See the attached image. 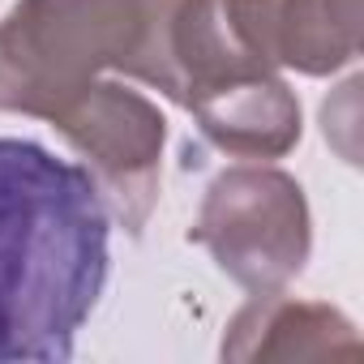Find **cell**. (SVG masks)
Here are the masks:
<instances>
[{"label": "cell", "instance_id": "cell-2", "mask_svg": "<svg viewBox=\"0 0 364 364\" xmlns=\"http://www.w3.org/2000/svg\"><path fill=\"white\" fill-rule=\"evenodd\" d=\"M171 9L176 0H18L0 22V112L52 120L99 73L171 99Z\"/></svg>", "mask_w": 364, "mask_h": 364}, {"label": "cell", "instance_id": "cell-6", "mask_svg": "<svg viewBox=\"0 0 364 364\" xmlns=\"http://www.w3.org/2000/svg\"><path fill=\"white\" fill-rule=\"evenodd\" d=\"M198 129L236 159H279L300 141V99L274 69H245L185 103Z\"/></svg>", "mask_w": 364, "mask_h": 364}, {"label": "cell", "instance_id": "cell-4", "mask_svg": "<svg viewBox=\"0 0 364 364\" xmlns=\"http://www.w3.org/2000/svg\"><path fill=\"white\" fill-rule=\"evenodd\" d=\"M48 124L60 129L65 141L86 159L107 215H116L137 236L159 202L167 146V120L159 116V107L120 82L99 77L82 95H73Z\"/></svg>", "mask_w": 364, "mask_h": 364}, {"label": "cell", "instance_id": "cell-3", "mask_svg": "<svg viewBox=\"0 0 364 364\" xmlns=\"http://www.w3.org/2000/svg\"><path fill=\"white\" fill-rule=\"evenodd\" d=\"M253 296L283 291L309 262V202L279 167H228L210 180L189 232Z\"/></svg>", "mask_w": 364, "mask_h": 364}, {"label": "cell", "instance_id": "cell-1", "mask_svg": "<svg viewBox=\"0 0 364 364\" xmlns=\"http://www.w3.org/2000/svg\"><path fill=\"white\" fill-rule=\"evenodd\" d=\"M107 262V202L90 171L0 137V364H65Z\"/></svg>", "mask_w": 364, "mask_h": 364}, {"label": "cell", "instance_id": "cell-5", "mask_svg": "<svg viewBox=\"0 0 364 364\" xmlns=\"http://www.w3.org/2000/svg\"><path fill=\"white\" fill-rule=\"evenodd\" d=\"M236 43L270 65L326 77L360 52V0H219Z\"/></svg>", "mask_w": 364, "mask_h": 364}, {"label": "cell", "instance_id": "cell-7", "mask_svg": "<svg viewBox=\"0 0 364 364\" xmlns=\"http://www.w3.org/2000/svg\"><path fill=\"white\" fill-rule=\"evenodd\" d=\"M360 355L355 326L330 309L291 300L283 291L253 296L228 326L223 360H326Z\"/></svg>", "mask_w": 364, "mask_h": 364}]
</instances>
